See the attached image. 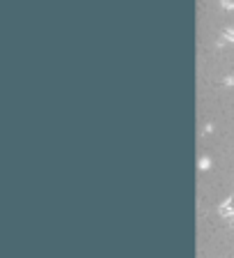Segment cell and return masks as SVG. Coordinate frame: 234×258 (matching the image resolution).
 <instances>
[{
  "mask_svg": "<svg viewBox=\"0 0 234 258\" xmlns=\"http://www.w3.org/2000/svg\"><path fill=\"white\" fill-rule=\"evenodd\" d=\"M225 5H227V7H232L234 3H232V0H225Z\"/></svg>",
  "mask_w": 234,
  "mask_h": 258,
  "instance_id": "obj_1",
  "label": "cell"
}]
</instances>
